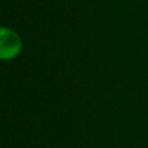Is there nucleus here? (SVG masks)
<instances>
[{"mask_svg":"<svg viewBox=\"0 0 148 148\" xmlns=\"http://www.w3.org/2000/svg\"><path fill=\"white\" fill-rule=\"evenodd\" d=\"M22 49L23 40L20 35L9 26H0V62L14 60Z\"/></svg>","mask_w":148,"mask_h":148,"instance_id":"nucleus-1","label":"nucleus"}]
</instances>
